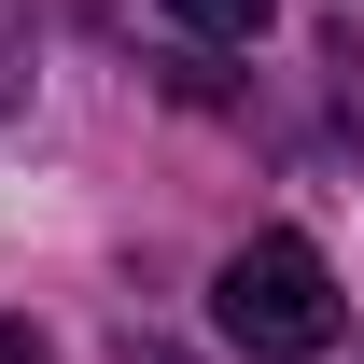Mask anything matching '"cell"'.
Instances as JSON below:
<instances>
[{"label":"cell","mask_w":364,"mask_h":364,"mask_svg":"<svg viewBox=\"0 0 364 364\" xmlns=\"http://www.w3.org/2000/svg\"><path fill=\"white\" fill-rule=\"evenodd\" d=\"M127 364H196V350H154V336H140V350H127Z\"/></svg>","instance_id":"obj_5"},{"label":"cell","mask_w":364,"mask_h":364,"mask_svg":"<svg viewBox=\"0 0 364 364\" xmlns=\"http://www.w3.org/2000/svg\"><path fill=\"white\" fill-rule=\"evenodd\" d=\"M210 322H225L252 364H309V350H336V267H322L294 225H267V238H238V252H225Z\"/></svg>","instance_id":"obj_1"},{"label":"cell","mask_w":364,"mask_h":364,"mask_svg":"<svg viewBox=\"0 0 364 364\" xmlns=\"http://www.w3.org/2000/svg\"><path fill=\"white\" fill-rule=\"evenodd\" d=\"M14 98H28V14L0 0V112H14Z\"/></svg>","instance_id":"obj_3"},{"label":"cell","mask_w":364,"mask_h":364,"mask_svg":"<svg viewBox=\"0 0 364 364\" xmlns=\"http://www.w3.org/2000/svg\"><path fill=\"white\" fill-rule=\"evenodd\" d=\"M168 14L196 28V43H267V14H280V0H168Z\"/></svg>","instance_id":"obj_2"},{"label":"cell","mask_w":364,"mask_h":364,"mask_svg":"<svg viewBox=\"0 0 364 364\" xmlns=\"http://www.w3.org/2000/svg\"><path fill=\"white\" fill-rule=\"evenodd\" d=\"M0 364H43V350H28V322H0Z\"/></svg>","instance_id":"obj_4"}]
</instances>
